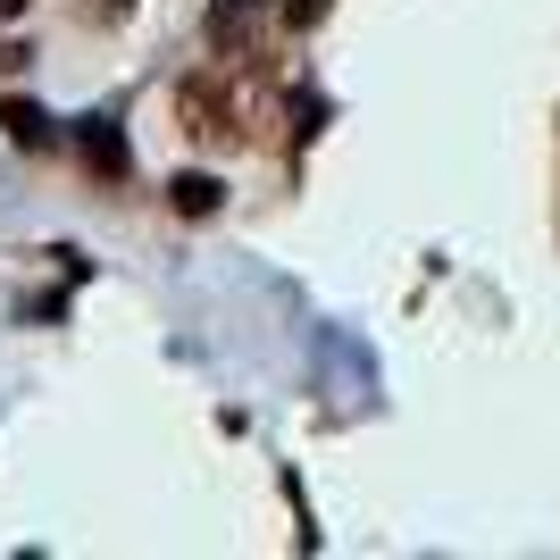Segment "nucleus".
<instances>
[{"label":"nucleus","mask_w":560,"mask_h":560,"mask_svg":"<svg viewBox=\"0 0 560 560\" xmlns=\"http://www.w3.org/2000/svg\"><path fill=\"white\" fill-rule=\"evenodd\" d=\"M75 151H84V167H93V176H126V135H117L109 117H84V126H75Z\"/></svg>","instance_id":"nucleus-3"},{"label":"nucleus","mask_w":560,"mask_h":560,"mask_svg":"<svg viewBox=\"0 0 560 560\" xmlns=\"http://www.w3.org/2000/svg\"><path fill=\"white\" fill-rule=\"evenodd\" d=\"M259 34H268L259 0H210V50L218 59H259Z\"/></svg>","instance_id":"nucleus-2"},{"label":"nucleus","mask_w":560,"mask_h":560,"mask_svg":"<svg viewBox=\"0 0 560 560\" xmlns=\"http://www.w3.org/2000/svg\"><path fill=\"white\" fill-rule=\"evenodd\" d=\"M9 18H25V0H0V25H9Z\"/></svg>","instance_id":"nucleus-8"},{"label":"nucleus","mask_w":560,"mask_h":560,"mask_svg":"<svg viewBox=\"0 0 560 560\" xmlns=\"http://www.w3.org/2000/svg\"><path fill=\"white\" fill-rule=\"evenodd\" d=\"M277 18L284 25H318V18H327V0H277Z\"/></svg>","instance_id":"nucleus-7"},{"label":"nucleus","mask_w":560,"mask_h":560,"mask_svg":"<svg viewBox=\"0 0 560 560\" xmlns=\"http://www.w3.org/2000/svg\"><path fill=\"white\" fill-rule=\"evenodd\" d=\"M218 201H226V185H218L210 167H192V176H167V210H176V218H210Z\"/></svg>","instance_id":"nucleus-4"},{"label":"nucleus","mask_w":560,"mask_h":560,"mask_svg":"<svg viewBox=\"0 0 560 560\" xmlns=\"http://www.w3.org/2000/svg\"><path fill=\"white\" fill-rule=\"evenodd\" d=\"M176 117H185V135L201 142V151H243V142H234V117H226V68L185 75V84H176Z\"/></svg>","instance_id":"nucleus-1"},{"label":"nucleus","mask_w":560,"mask_h":560,"mask_svg":"<svg viewBox=\"0 0 560 560\" xmlns=\"http://www.w3.org/2000/svg\"><path fill=\"white\" fill-rule=\"evenodd\" d=\"M135 18V0H84V25H126Z\"/></svg>","instance_id":"nucleus-6"},{"label":"nucleus","mask_w":560,"mask_h":560,"mask_svg":"<svg viewBox=\"0 0 560 560\" xmlns=\"http://www.w3.org/2000/svg\"><path fill=\"white\" fill-rule=\"evenodd\" d=\"M0 126H9L18 151H50V117L34 109V101H0Z\"/></svg>","instance_id":"nucleus-5"}]
</instances>
